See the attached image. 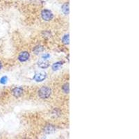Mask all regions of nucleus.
<instances>
[{
	"label": "nucleus",
	"instance_id": "obj_11",
	"mask_svg": "<svg viewBox=\"0 0 139 139\" xmlns=\"http://www.w3.org/2000/svg\"><path fill=\"white\" fill-rule=\"evenodd\" d=\"M62 91L65 94H68L70 92V86L69 83H65L62 86Z\"/></svg>",
	"mask_w": 139,
	"mask_h": 139
},
{
	"label": "nucleus",
	"instance_id": "obj_1",
	"mask_svg": "<svg viewBox=\"0 0 139 139\" xmlns=\"http://www.w3.org/2000/svg\"><path fill=\"white\" fill-rule=\"evenodd\" d=\"M52 94V90L50 87L42 86L38 91V95L40 99L47 100L51 97Z\"/></svg>",
	"mask_w": 139,
	"mask_h": 139
},
{
	"label": "nucleus",
	"instance_id": "obj_9",
	"mask_svg": "<svg viewBox=\"0 0 139 139\" xmlns=\"http://www.w3.org/2000/svg\"><path fill=\"white\" fill-rule=\"evenodd\" d=\"M44 50H45V47L43 45H40L35 46L33 48V52L36 55L39 54H40L42 52H43Z\"/></svg>",
	"mask_w": 139,
	"mask_h": 139
},
{
	"label": "nucleus",
	"instance_id": "obj_10",
	"mask_svg": "<svg viewBox=\"0 0 139 139\" xmlns=\"http://www.w3.org/2000/svg\"><path fill=\"white\" fill-rule=\"evenodd\" d=\"M61 11L63 13V14L65 15H69L70 13V5L69 2L64 3L62 6H61Z\"/></svg>",
	"mask_w": 139,
	"mask_h": 139
},
{
	"label": "nucleus",
	"instance_id": "obj_13",
	"mask_svg": "<svg viewBox=\"0 0 139 139\" xmlns=\"http://www.w3.org/2000/svg\"><path fill=\"white\" fill-rule=\"evenodd\" d=\"M8 81V77L6 76H4L2 77L1 79H0V83L2 84H6Z\"/></svg>",
	"mask_w": 139,
	"mask_h": 139
},
{
	"label": "nucleus",
	"instance_id": "obj_14",
	"mask_svg": "<svg viewBox=\"0 0 139 139\" xmlns=\"http://www.w3.org/2000/svg\"><path fill=\"white\" fill-rule=\"evenodd\" d=\"M50 57V55L49 54H47V53H45V54H44L43 55L42 59H45V60H47Z\"/></svg>",
	"mask_w": 139,
	"mask_h": 139
},
{
	"label": "nucleus",
	"instance_id": "obj_12",
	"mask_svg": "<svg viewBox=\"0 0 139 139\" xmlns=\"http://www.w3.org/2000/svg\"><path fill=\"white\" fill-rule=\"evenodd\" d=\"M69 42H70V37H69V34L64 35L62 38V43L63 44L65 45H69Z\"/></svg>",
	"mask_w": 139,
	"mask_h": 139
},
{
	"label": "nucleus",
	"instance_id": "obj_8",
	"mask_svg": "<svg viewBox=\"0 0 139 139\" xmlns=\"http://www.w3.org/2000/svg\"><path fill=\"white\" fill-rule=\"evenodd\" d=\"M63 64H64V62H63V61H57V62H55V63H53L52 65V70H53V71H54V72L58 71V70L60 69V67H61Z\"/></svg>",
	"mask_w": 139,
	"mask_h": 139
},
{
	"label": "nucleus",
	"instance_id": "obj_2",
	"mask_svg": "<svg viewBox=\"0 0 139 139\" xmlns=\"http://www.w3.org/2000/svg\"><path fill=\"white\" fill-rule=\"evenodd\" d=\"M40 15H41L42 19H43L44 21H45V22H50V21H52V20L54 19V13H52L50 10L47 9H43V10L41 11Z\"/></svg>",
	"mask_w": 139,
	"mask_h": 139
},
{
	"label": "nucleus",
	"instance_id": "obj_6",
	"mask_svg": "<svg viewBox=\"0 0 139 139\" xmlns=\"http://www.w3.org/2000/svg\"><path fill=\"white\" fill-rule=\"evenodd\" d=\"M38 65L41 69H47V68L50 67V62L47 60H45L43 59H41L38 62Z\"/></svg>",
	"mask_w": 139,
	"mask_h": 139
},
{
	"label": "nucleus",
	"instance_id": "obj_15",
	"mask_svg": "<svg viewBox=\"0 0 139 139\" xmlns=\"http://www.w3.org/2000/svg\"><path fill=\"white\" fill-rule=\"evenodd\" d=\"M2 68V62L0 61V70H1Z\"/></svg>",
	"mask_w": 139,
	"mask_h": 139
},
{
	"label": "nucleus",
	"instance_id": "obj_5",
	"mask_svg": "<svg viewBox=\"0 0 139 139\" xmlns=\"http://www.w3.org/2000/svg\"><path fill=\"white\" fill-rule=\"evenodd\" d=\"M11 93L15 98H20L24 93V89L22 87H15L12 89Z\"/></svg>",
	"mask_w": 139,
	"mask_h": 139
},
{
	"label": "nucleus",
	"instance_id": "obj_4",
	"mask_svg": "<svg viewBox=\"0 0 139 139\" xmlns=\"http://www.w3.org/2000/svg\"><path fill=\"white\" fill-rule=\"evenodd\" d=\"M47 77V74L45 72H39L34 74L33 79L36 82H42L44 80H45Z\"/></svg>",
	"mask_w": 139,
	"mask_h": 139
},
{
	"label": "nucleus",
	"instance_id": "obj_7",
	"mask_svg": "<svg viewBox=\"0 0 139 139\" xmlns=\"http://www.w3.org/2000/svg\"><path fill=\"white\" fill-rule=\"evenodd\" d=\"M56 131V127L53 124H47L44 128V132L47 134H51Z\"/></svg>",
	"mask_w": 139,
	"mask_h": 139
},
{
	"label": "nucleus",
	"instance_id": "obj_3",
	"mask_svg": "<svg viewBox=\"0 0 139 139\" xmlns=\"http://www.w3.org/2000/svg\"><path fill=\"white\" fill-rule=\"evenodd\" d=\"M30 59V53L28 51H22L18 54L17 57V60L21 62V63H24L29 61Z\"/></svg>",
	"mask_w": 139,
	"mask_h": 139
}]
</instances>
